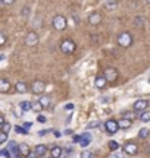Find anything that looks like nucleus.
Here are the masks:
<instances>
[{
	"mask_svg": "<svg viewBox=\"0 0 150 158\" xmlns=\"http://www.w3.org/2000/svg\"><path fill=\"white\" fill-rule=\"evenodd\" d=\"M66 25H68V21H66V18H65L64 15H56V16L53 18V21H52L53 29L62 32V31L66 29Z\"/></svg>",
	"mask_w": 150,
	"mask_h": 158,
	"instance_id": "2",
	"label": "nucleus"
},
{
	"mask_svg": "<svg viewBox=\"0 0 150 158\" xmlns=\"http://www.w3.org/2000/svg\"><path fill=\"white\" fill-rule=\"evenodd\" d=\"M110 158H124V155H122V154H119L118 151H116V152H113L112 155H110Z\"/></svg>",
	"mask_w": 150,
	"mask_h": 158,
	"instance_id": "41",
	"label": "nucleus"
},
{
	"mask_svg": "<svg viewBox=\"0 0 150 158\" xmlns=\"http://www.w3.org/2000/svg\"><path fill=\"white\" fill-rule=\"evenodd\" d=\"M72 108H74V104H66V106H65V110H66V111H71V110H72Z\"/></svg>",
	"mask_w": 150,
	"mask_h": 158,
	"instance_id": "43",
	"label": "nucleus"
},
{
	"mask_svg": "<svg viewBox=\"0 0 150 158\" xmlns=\"http://www.w3.org/2000/svg\"><path fill=\"white\" fill-rule=\"evenodd\" d=\"M122 151L127 154V155H135V154L139 152V145L133 141H128L122 145Z\"/></svg>",
	"mask_w": 150,
	"mask_h": 158,
	"instance_id": "6",
	"label": "nucleus"
},
{
	"mask_svg": "<svg viewBox=\"0 0 150 158\" xmlns=\"http://www.w3.org/2000/svg\"><path fill=\"white\" fill-rule=\"evenodd\" d=\"M47 151H49V148H47V145H44V143H40V145H37V147L34 148V154L37 157H44L47 154Z\"/></svg>",
	"mask_w": 150,
	"mask_h": 158,
	"instance_id": "15",
	"label": "nucleus"
},
{
	"mask_svg": "<svg viewBox=\"0 0 150 158\" xmlns=\"http://www.w3.org/2000/svg\"><path fill=\"white\" fill-rule=\"evenodd\" d=\"M144 23H146V21H144V18L143 16H135L134 18V25H135L137 28H143Z\"/></svg>",
	"mask_w": 150,
	"mask_h": 158,
	"instance_id": "24",
	"label": "nucleus"
},
{
	"mask_svg": "<svg viewBox=\"0 0 150 158\" xmlns=\"http://www.w3.org/2000/svg\"><path fill=\"white\" fill-rule=\"evenodd\" d=\"M7 152H11L13 157H15V155H18V143L15 141L9 142V145H7Z\"/></svg>",
	"mask_w": 150,
	"mask_h": 158,
	"instance_id": "21",
	"label": "nucleus"
},
{
	"mask_svg": "<svg viewBox=\"0 0 150 158\" xmlns=\"http://www.w3.org/2000/svg\"><path fill=\"white\" fill-rule=\"evenodd\" d=\"M15 130H16L19 135H28V130H25L24 127H21V126H16V127H15Z\"/></svg>",
	"mask_w": 150,
	"mask_h": 158,
	"instance_id": "33",
	"label": "nucleus"
},
{
	"mask_svg": "<svg viewBox=\"0 0 150 158\" xmlns=\"http://www.w3.org/2000/svg\"><path fill=\"white\" fill-rule=\"evenodd\" d=\"M116 43H118V45L122 47V48H128V47L133 45L134 38H133V35H131V32L124 31V32H121V34L116 37Z\"/></svg>",
	"mask_w": 150,
	"mask_h": 158,
	"instance_id": "1",
	"label": "nucleus"
},
{
	"mask_svg": "<svg viewBox=\"0 0 150 158\" xmlns=\"http://www.w3.org/2000/svg\"><path fill=\"white\" fill-rule=\"evenodd\" d=\"M137 117H139V114L135 113L134 110H127V111H122L121 113V118H127L130 122H134Z\"/></svg>",
	"mask_w": 150,
	"mask_h": 158,
	"instance_id": "13",
	"label": "nucleus"
},
{
	"mask_svg": "<svg viewBox=\"0 0 150 158\" xmlns=\"http://www.w3.org/2000/svg\"><path fill=\"white\" fill-rule=\"evenodd\" d=\"M104 130H106V133H108L109 136L115 135L116 132L119 130V127H118V122L113 120V118H110V120H108V122H104Z\"/></svg>",
	"mask_w": 150,
	"mask_h": 158,
	"instance_id": "8",
	"label": "nucleus"
},
{
	"mask_svg": "<svg viewBox=\"0 0 150 158\" xmlns=\"http://www.w3.org/2000/svg\"><path fill=\"white\" fill-rule=\"evenodd\" d=\"M31 110H34L35 113H40L43 108L40 107V104H38V102H35V104H34V102H31Z\"/></svg>",
	"mask_w": 150,
	"mask_h": 158,
	"instance_id": "29",
	"label": "nucleus"
},
{
	"mask_svg": "<svg viewBox=\"0 0 150 158\" xmlns=\"http://www.w3.org/2000/svg\"><path fill=\"white\" fill-rule=\"evenodd\" d=\"M21 16H24V18H28L29 16V6H25L22 10H21Z\"/></svg>",
	"mask_w": 150,
	"mask_h": 158,
	"instance_id": "31",
	"label": "nucleus"
},
{
	"mask_svg": "<svg viewBox=\"0 0 150 158\" xmlns=\"http://www.w3.org/2000/svg\"><path fill=\"white\" fill-rule=\"evenodd\" d=\"M94 85H96L97 89H104L108 82H106V79H104L103 75H97V76L94 78Z\"/></svg>",
	"mask_w": 150,
	"mask_h": 158,
	"instance_id": "12",
	"label": "nucleus"
},
{
	"mask_svg": "<svg viewBox=\"0 0 150 158\" xmlns=\"http://www.w3.org/2000/svg\"><path fill=\"white\" fill-rule=\"evenodd\" d=\"M150 136V130L147 129V127H141V129L139 130V138L140 139H147Z\"/></svg>",
	"mask_w": 150,
	"mask_h": 158,
	"instance_id": "23",
	"label": "nucleus"
},
{
	"mask_svg": "<svg viewBox=\"0 0 150 158\" xmlns=\"http://www.w3.org/2000/svg\"><path fill=\"white\" fill-rule=\"evenodd\" d=\"M102 13L100 12H93V13H90L88 15V23L90 25H93V27H99L100 23H102Z\"/></svg>",
	"mask_w": 150,
	"mask_h": 158,
	"instance_id": "10",
	"label": "nucleus"
},
{
	"mask_svg": "<svg viewBox=\"0 0 150 158\" xmlns=\"http://www.w3.org/2000/svg\"><path fill=\"white\" fill-rule=\"evenodd\" d=\"M11 91V82L5 78H0V92L2 94H7Z\"/></svg>",
	"mask_w": 150,
	"mask_h": 158,
	"instance_id": "16",
	"label": "nucleus"
},
{
	"mask_svg": "<svg viewBox=\"0 0 150 158\" xmlns=\"http://www.w3.org/2000/svg\"><path fill=\"white\" fill-rule=\"evenodd\" d=\"M81 139H88V141H91V135L90 133H81Z\"/></svg>",
	"mask_w": 150,
	"mask_h": 158,
	"instance_id": "39",
	"label": "nucleus"
},
{
	"mask_svg": "<svg viewBox=\"0 0 150 158\" xmlns=\"http://www.w3.org/2000/svg\"><path fill=\"white\" fill-rule=\"evenodd\" d=\"M37 122H38V123H46L47 120H46V117H44V116H38V117H37Z\"/></svg>",
	"mask_w": 150,
	"mask_h": 158,
	"instance_id": "40",
	"label": "nucleus"
},
{
	"mask_svg": "<svg viewBox=\"0 0 150 158\" xmlns=\"http://www.w3.org/2000/svg\"><path fill=\"white\" fill-rule=\"evenodd\" d=\"M5 123V117H3V116H2V114H0V126H2V124Z\"/></svg>",
	"mask_w": 150,
	"mask_h": 158,
	"instance_id": "49",
	"label": "nucleus"
},
{
	"mask_svg": "<svg viewBox=\"0 0 150 158\" xmlns=\"http://www.w3.org/2000/svg\"><path fill=\"white\" fill-rule=\"evenodd\" d=\"M7 141V133H3V132H0V145L2 143H5Z\"/></svg>",
	"mask_w": 150,
	"mask_h": 158,
	"instance_id": "37",
	"label": "nucleus"
},
{
	"mask_svg": "<svg viewBox=\"0 0 150 158\" xmlns=\"http://www.w3.org/2000/svg\"><path fill=\"white\" fill-rule=\"evenodd\" d=\"M60 154H62V147H59V145L52 147V149H50V157L52 158H59L60 157Z\"/></svg>",
	"mask_w": 150,
	"mask_h": 158,
	"instance_id": "20",
	"label": "nucleus"
},
{
	"mask_svg": "<svg viewBox=\"0 0 150 158\" xmlns=\"http://www.w3.org/2000/svg\"><path fill=\"white\" fill-rule=\"evenodd\" d=\"M116 122H118V127H119V129H124V130L130 129V127L133 126V122H130L127 118H121V120H116Z\"/></svg>",
	"mask_w": 150,
	"mask_h": 158,
	"instance_id": "19",
	"label": "nucleus"
},
{
	"mask_svg": "<svg viewBox=\"0 0 150 158\" xmlns=\"http://www.w3.org/2000/svg\"><path fill=\"white\" fill-rule=\"evenodd\" d=\"M27 158H37V155H35L34 152H29V154H28V157H27Z\"/></svg>",
	"mask_w": 150,
	"mask_h": 158,
	"instance_id": "48",
	"label": "nucleus"
},
{
	"mask_svg": "<svg viewBox=\"0 0 150 158\" xmlns=\"http://www.w3.org/2000/svg\"><path fill=\"white\" fill-rule=\"evenodd\" d=\"M50 102H52V100H50L49 95H41L40 98H38V104H40V107L43 108V110L50 107Z\"/></svg>",
	"mask_w": 150,
	"mask_h": 158,
	"instance_id": "17",
	"label": "nucleus"
},
{
	"mask_svg": "<svg viewBox=\"0 0 150 158\" xmlns=\"http://www.w3.org/2000/svg\"><path fill=\"white\" fill-rule=\"evenodd\" d=\"M0 129H2V132H3V133H9V132H11V129H12V124L7 123V122H5V123L0 126Z\"/></svg>",
	"mask_w": 150,
	"mask_h": 158,
	"instance_id": "27",
	"label": "nucleus"
},
{
	"mask_svg": "<svg viewBox=\"0 0 150 158\" xmlns=\"http://www.w3.org/2000/svg\"><path fill=\"white\" fill-rule=\"evenodd\" d=\"M6 41H7V38H6V35L3 34L2 31H0V47H2V45H5V44H6Z\"/></svg>",
	"mask_w": 150,
	"mask_h": 158,
	"instance_id": "36",
	"label": "nucleus"
},
{
	"mask_svg": "<svg viewBox=\"0 0 150 158\" xmlns=\"http://www.w3.org/2000/svg\"><path fill=\"white\" fill-rule=\"evenodd\" d=\"M81 158H94V154L91 151H82L81 152Z\"/></svg>",
	"mask_w": 150,
	"mask_h": 158,
	"instance_id": "30",
	"label": "nucleus"
},
{
	"mask_svg": "<svg viewBox=\"0 0 150 158\" xmlns=\"http://www.w3.org/2000/svg\"><path fill=\"white\" fill-rule=\"evenodd\" d=\"M3 59H5V56H0V60H3Z\"/></svg>",
	"mask_w": 150,
	"mask_h": 158,
	"instance_id": "52",
	"label": "nucleus"
},
{
	"mask_svg": "<svg viewBox=\"0 0 150 158\" xmlns=\"http://www.w3.org/2000/svg\"><path fill=\"white\" fill-rule=\"evenodd\" d=\"M40 25H41L40 18L35 16V18H34V21H33V27H34V28H40Z\"/></svg>",
	"mask_w": 150,
	"mask_h": 158,
	"instance_id": "35",
	"label": "nucleus"
},
{
	"mask_svg": "<svg viewBox=\"0 0 150 158\" xmlns=\"http://www.w3.org/2000/svg\"><path fill=\"white\" fill-rule=\"evenodd\" d=\"M49 158H52V157H49Z\"/></svg>",
	"mask_w": 150,
	"mask_h": 158,
	"instance_id": "55",
	"label": "nucleus"
},
{
	"mask_svg": "<svg viewBox=\"0 0 150 158\" xmlns=\"http://www.w3.org/2000/svg\"><path fill=\"white\" fill-rule=\"evenodd\" d=\"M99 126H100V122H99V120H93V122H90V123L87 124L86 127L87 129H96Z\"/></svg>",
	"mask_w": 150,
	"mask_h": 158,
	"instance_id": "28",
	"label": "nucleus"
},
{
	"mask_svg": "<svg viewBox=\"0 0 150 158\" xmlns=\"http://www.w3.org/2000/svg\"><path fill=\"white\" fill-rule=\"evenodd\" d=\"M29 127H31V123H29V122H25V123H24V129L28 130Z\"/></svg>",
	"mask_w": 150,
	"mask_h": 158,
	"instance_id": "45",
	"label": "nucleus"
},
{
	"mask_svg": "<svg viewBox=\"0 0 150 158\" xmlns=\"http://www.w3.org/2000/svg\"><path fill=\"white\" fill-rule=\"evenodd\" d=\"M0 6H3V2H2V0H0Z\"/></svg>",
	"mask_w": 150,
	"mask_h": 158,
	"instance_id": "54",
	"label": "nucleus"
},
{
	"mask_svg": "<svg viewBox=\"0 0 150 158\" xmlns=\"http://www.w3.org/2000/svg\"><path fill=\"white\" fill-rule=\"evenodd\" d=\"M90 142L91 141H88V139H80V147L81 148H87L88 145H90Z\"/></svg>",
	"mask_w": 150,
	"mask_h": 158,
	"instance_id": "34",
	"label": "nucleus"
},
{
	"mask_svg": "<svg viewBox=\"0 0 150 158\" xmlns=\"http://www.w3.org/2000/svg\"><path fill=\"white\" fill-rule=\"evenodd\" d=\"M103 76H104V79H106L108 84H113V82H116V79H118V76H119V72H118L115 68L109 66V68L104 69Z\"/></svg>",
	"mask_w": 150,
	"mask_h": 158,
	"instance_id": "4",
	"label": "nucleus"
},
{
	"mask_svg": "<svg viewBox=\"0 0 150 158\" xmlns=\"http://www.w3.org/2000/svg\"><path fill=\"white\" fill-rule=\"evenodd\" d=\"M150 106V101L149 100H144V98H140V100H137V101L133 104V110L135 111V113L139 114L141 113V111H144V110H147V107Z\"/></svg>",
	"mask_w": 150,
	"mask_h": 158,
	"instance_id": "7",
	"label": "nucleus"
},
{
	"mask_svg": "<svg viewBox=\"0 0 150 158\" xmlns=\"http://www.w3.org/2000/svg\"><path fill=\"white\" fill-rule=\"evenodd\" d=\"M81 136H74V142H80Z\"/></svg>",
	"mask_w": 150,
	"mask_h": 158,
	"instance_id": "50",
	"label": "nucleus"
},
{
	"mask_svg": "<svg viewBox=\"0 0 150 158\" xmlns=\"http://www.w3.org/2000/svg\"><path fill=\"white\" fill-rule=\"evenodd\" d=\"M24 43H25V45H28V47H35V45L40 43V37H38V34L35 31H29L28 34L25 35Z\"/></svg>",
	"mask_w": 150,
	"mask_h": 158,
	"instance_id": "5",
	"label": "nucleus"
},
{
	"mask_svg": "<svg viewBox=\"0 0 150 158\" xmlns=\"http://www.w3.org/2000/svg\"><path fill=\"white\" fill-rule=\"evenodd\" d=\"M116 7H118V0H106L104 2V9L109 12H113L116 10Z\"/></svg>",
	"mask_w": 150,
	"mask_h": 158,
	"instance_id": "18",
	"label": "nucleus"
},
{
	"mask_svg": "<svg viewBox=\"0 0 150 158\" xmlns=\"http://www.w3.org/2000/svg\"><path fill=\"white\" fill-rule=\"evenodd\" d=\"M53 135L56 136V138H60V136H62V133H60L59 130H55V132H53Z\"/></svg>",
	"mask_w": 150,
	"mask_h": 158,
	"instance_id": "46",
	"label": "nucleus"
},
{
	"mask_svg": "<svg viewBox=\"0 0 150 158\" xmlns=\"http://www.w3.org/2000/svg\"><path fill=\"white\" fill-rule=\"evenodd\" d=\"M13 158H24V157H21V155L18 154V155H15V157H13Z\"/></svg>",
	"mask_w": 150,
	"mask_h": 158,
	"instance_id": "51",
	"label": "nucleus"
},
{
	"mask_svg": "<svg viewBox=\"0 0 150 158\" xmlns=\"http://www.w3.org/2000/svg\"><path fill=\"white\" fill-rule=\"evenodd\" d=\"M72 133H74V130H72V129H66V130H65V135H72Z\"/></svg>",
	"mask_w": 150,
	"mask_h": 158,
	"instance_id": "47",
	"label": "nucleus"
},
{
	"mask_svg": "<svg viewBox=\"0 0 150 158\" xmlns=\"http://www.w3.org/2000/svg\"><path fill=\"white\" fill-rule=\"evenodd\" d=\"M19 107L22 111H31V102L29 101H21L19 102Z\"/></svg>",
	"mask_w": 150,
	"mask_h": 158,
	"instance_id": "26",
	"label": "nucleus"
},
{
	"mask_svg": "<svg viewBox=\"0 0 150 158\" xmlns=\"http://www.w3.org/2000/svg\"><path fill=\"white\" fill-rule=\"evenodd\" d=\"M0 155H3V157H11V154L7 152V149H3V151H0Z\"/></svg>",
	"mask_w": 150,
	"mask_h": 158,
	"instance_id": "42",
	"label": "nucleus"
},
{
	"mask_svg": "<svg viewBox=\"0 0 150 158\" xmlns=\"http://www.w3.org/2000/svg\"><path fill=\"white\" fill-rule=\"evenodd\" d=\"M146 3H147V5H150V0H146Z\"/></svg>",
	"mask_w": 150,
	"mask_h": 158,
	"instance_id": "53",
	"label": "nucleus"
},
{
	"mask_svg": "<svg viewBox=\"0 0 150 158\" xmlns=\"http://www.w3.org/2000/svg\"><path fill=\"white\" fill-rule=\"evenodd\" d=\"M29 152H31V149H29V145H28V143L22 142V143H19V145H18V154H19L21 157L27 158Z\"/></svg>",
	"mask_w": 150,
	"mask_h": 158,
	"instance_id": "11",
	"label": "nucleus"
},
{
	"mask_svg": "<svg viewBox=\"0 0 150 158\" xmlns=\"http://www.w3.org/2000/svg\"><path fill=\"white\" fill-rule=\"evenodd\" d=\"M77 50V44L74 43V40L71 38H64L60 43V51L65 54H72Z\"/></svg>",
	"mask_w": 150,
	"mask_h": 158,
	"instance_id": "3",
	"label": "nucleus"
},
{
	"mask_svg": "<svg viewBox=\"0 0 150 158\" xmlns=\"http://www.w3.org/2000/svg\"><path fill=\"white\" fill-rule=\"evenodd\" d=\"M31 92L35 94V95H41L44 91H46V84L43 82V81H34L33 84H31Z\"/></svg>",
	"mask_w": 150,
	"mask_h": 158,
	"instance_id": "9",
	"label": "nucleus"
},
{
	"mask_svg": "<svg viewBox=\"0 0 150 158\" xmlns=\"http://www.w3.org/2000/svg\"><path fill=\"white\" fill-rule=\"evenodd\" d=\"M139 118L143 123H150V110H144V111L139 113Z\"/></svg>",
	"mask_w": 150,
	"mask_h": 158,
	"instance_id": "22",
	"label": "nucleus"
},
{
	"mask_svg": "<svg viewBox=\"0 0 150 158\" xmlns=\"http://www.w3.org/2000/svg\"><path fill=\"white\" fill-rule=\"evenodd\" d=\"M2 2H3V6H12L16 0H2Z\"/></svg>",
	"mask_w": 150,
	"mask_h": 158,
	"instance_id": "38",
	"label": "nucleus"
},
{
	"mask_svg": "<svg viewBox=\"0 0 150 158\" xmlns=\"http://www.w3.org/2000/svg\"><path fill=\"white\" fill-rule=\"evenodd\" d=\"M15 91H16L18 94H27L29 91V86L25 84V82H21V81H19V82L15 84Z\"/></svg>",
	"mask_w": 150,
	"mask_h": 158,
	"instance_id": "14",
	"label": "nucleus"
},
{
	"mask_svg": "<svg viewBox=\"0 0 150 158\" xmlns=\"http://www.w3.org/2000/svg\"><path fill=\"white\" fill-rule=\"evenodd\" d=\"M71 152H72V149H62V154H60L59 158H68Z\"/></svg>",
	"mask_w": 150,
	"mask_h": 158,
	"instance_id": "32",
	"label": "nucleus"
},
{
	"mask_svg": "<svg viewBox=\"0 0 150 158\" xmlns=\"http://www.w3.org/2000/svg\"><path fill=\"white\" fill-rule=\"evenodd\" d=\"M108 147H109V149L112 151V152H116V151L119 149V147H121V145H119V143H118L116 141H109Z\"/></svg>",
	"mask_w": 150,
	"mask_h": 158,
	"instance_id": "25",
	"label": "nucleus"
},
{
	"mask_svg": "<svg viewBox=\"0 0 150 158\" xmlns=\"http://www.w3.org/2000/svg\"><path fill=\"white\" fill-rule=\"evenodd\" d=\"M49 132H50V130H40V132H38V136H46L47 133H49Z\"/></svg>",
	"mask_w": 150,
	"mask_h": 158,
	"instance_id": "44",
	"label": "nucleus"
}]
</instances>
